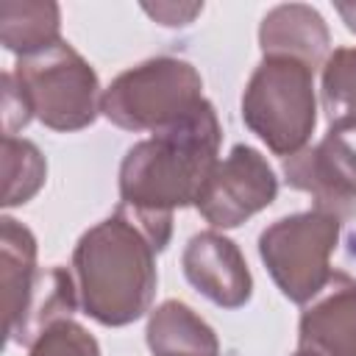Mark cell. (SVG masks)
Listing matches in <instances>:
<instances>
[{"mask_svg":"<svg viewBox=\"0 0 356 356\" xmlns=\"http://www.w3.org/2000/svg\"><path fill=\"white\" fill-rule=\"evenodd\" d=\"M203 81L181 58H150L131 67L100 97V111L125 131H164L203 103Z\"/></svg>","mask_w":356,"mask_h":356,"instance_id":"277c9868","label":"cell"},{"mask_svg":"<svg viewBox=\"0 0 356 356\" xmlns=\"http://www.w3.org/2000/svg\"><path fill=\"white\" fill-rule=\"evenodd\" d=\"M78 300V286L64 267L39 270L19 317L6 328L8 339L17 345H33L50 325L67 320L75 312Z\"/></svg>","mask_w":356,"mask_h":356,"instance_id":"7c38bea8","label":"cell"},{"mask_svg":"<svg viewBox=\"0 0 356 356\" xmlns=\"http://www.w3.org/2000/svg\"><path fill=\"white\" fill-rule=\"evenodd\" d=\"M44 159L33 142L3 136V206L28 203L44 184Z\"/></svg>","mask_w":356,"mask_h":356,"instance_id":"2e32d148","label":"cell"},{"mask_svg":"<svg viewBox=\"0 0 356 356\" xmlns=\"http://www.w3.org/2000/svg\"><path fill=\"white\" fill-rule=\"evenodd\" d=\"M323 108L337 125H356V47H337L323 67Z\"/></svg>","mask_w":356,"mask_h":356,"instance_id":"e0dca14e","label":"cell"},{"mask_svg":"<svg viewBox=\"0 0 356 356\" xmlns=\"http://www.w3.org/2000/svg\"><path fill=\"white\" fill-rule=\"evenodd\" d=\"M33 117L31 103L11 72L3 75V136H14V131L25 128Z\"/></svg>","mask_w":356,"mask_h":356,"instance_id":"d6986e66","label":"cell"},{"mask_svg":"<svg viewBox=\"0 0 356 356\" xmlns=\"http://www.w3.org/2000/svg\"><path fill=\"white\" fill-rule=\"evenodd\" d=\"M264 58H295L312 72L325 61L328 53V28L323 17L303 3L275 6L259 31Z\"/></svg>","mask_w":356,"mask_h":356,"instance_id":"8fae6325","label":"cell"},{"mask_svg":"<svg viewBox=\"0 0 356 356\" xmlns=\"http://www.w3.org/2000/svg\"><path fill=\"white\" fill-rule=\"evenodd\" d=\"M0 39L19 56L39 53L58 42V6L56 3H0Z\"/></svg>","mask_w":356,"mask_h":356,"instance_id":"9a60e30c","label":"cell"},{"mask_svg":"<svg viewBox=\"0 0 356 356\" xmlns=\"http://www.w3.org/2000/svg\"><path fill=\"white\" fill-rule=\"evenodd\" d=\"M337 239L339 220L314 209L273 222L259 236V253L278 289L292 303H309L334 275L328 259Z\"/></svg>","mask_w":356,"mask_h":356,"instance_id":"8992f818","label":"cell"},{"mask_svg":"<svg viewBox=\"0 0 356 356\" xmlns=\"http://www.w3.org/2000/svg\"><path fill=\"white\" fill-rule=\"evenodd\" d=\"M186 281L222 309H239L250 298V273L239 248L217 231H200L189 239L184 256Z\"/></svg>","mask_w":356,"mask_h":356,"instance_id":"9c48e42d","label":"cell"},{"mask_svg":"<svg viewBox=\"0 0 356 356\" xmlns=\"http://www.w3.org/2000/svg\"><path fill=\"white\" fill-rule=\"evenodd\" d=\"M11 75L25 92L31 111L53 131L86 128L100 111L95 70L61 39L39 53L19 56Z\"/></svg>","mask_w":356,"mask_h":356,"instance_id":"5b68a950","label":"cell"},{"mask_svg":"<svg viewBox=\"0 0 356 356\" xmlns=\"http://www.w3.org/2000/svg\"><path fill=\"white\" fill-rule=\"evenodd\" d=\"M278 181L264 156L236 145L209 172L195 206L214 228H234L275 200Z\"/></svg>","mask_w":356,"mask_h":356,"instance_id":"ba28073f","label":"cell"},{"mask_svg":"<svg viewBox=\"0 0 356 356\" xmlns=\"http://www.w3.org/2000/svg\"><path fill=\"white\" fill-rule=\"evenodd\" d=\"M242 120L275 156L303 150L317 120L312 70L295 58H264L245 86Z\"/></svg>","mask_w":356,"mask_h":356,"instance_id":"3957f363","label":"cell"},{"mask_svg":"<svg viewBox=\"0 0 356 356\" xmlns=\"http://www.w3.org/2000/svg\"><path fill=\"white\" fill-rule=\"evenodd\" d=\"M298 350L314 356H356V281L334 273L300 317Z\"/></svg>","mask_w":356,"mask_h":356,"instance_id":"30bf717a","label":"cell"},{"mask_svg":"<svg viewBox=\"0 0 356 356\" xmlns=\"http://www.w3.org/2000/svg\"><path fill=\"white\" fill-rule=\"evenodd\" d=\"M295 356H314V353H306V350H298Z\"/></svg>","mask_w":356,"mask_h":356,"instance_id":"7402d4cb","label":"cell"},{"mask_svg":"<svg viewBox=\"0 0 356 356\" xmlns=\"http://www.w3.org/2000/svg\"><path fill=\"white\" fill-rule=\"evenodd\" d=\"M337 14L345 19L348 31L356 33V3H337Z\"/></svg>","mask_w":356,"mask_h":356,"instance_id":"44dd1931","label":"cell"},{"mask_svg":"<svg viewBox=\"0 0 356 356\" xmlns=\"http://www.w3.org/2000/svg\"><path fill=\"white\" fill-rule=\"evenodd\" d=\"M220 122L209 100L181 122L134 145L120 167L122 203L142 214H172L195 203L217 164Z\"/></svg>","mask_w":356,"mask_h":356,"instance_id":"6da1fadb","label":"cell"},{"mask_svg":"<svg viewBox=\"0 0 356 356\" xmlns=\"http://www.w3.org/2000/svg\"><path fill=\"white\" fill-rule=\"evenodd\" d=\"M284 178L292 189L309 192L314 209L339 222L356 217V125L328 128L320 145L284 159Z\"/></svg>","mask_w":356,"mask_h":356,"instance_id":"52a82bcc","label":"cell"},{"mask_svg":"<svg viewBox=\"0 0 356 356\" xmlns=\"http://www.w3.org/2000/svg\"><path fill=\"white\" fill-rule=\"evenodd\" d=\"M145 11L161 22V25H186L192 22L195 14L203 11L200 3H192V6H175V3H156V6H145Z\"/></svg>","mask_w":356,"mask_h":356,"instance_id":"ffe728a7","label":"cell"},{"mask_svg":"<svg viewBox=\"0 0 356 356\" xmlns=\"http://www.w3.org/2000/svg\"><path fill=\"white\" fill-rule=\"evenodd\" d=\"M36 239L11 217L0 225V281H3V314L6 328L19 317L33 281H36Z\"/></svg>","mask_w":356,"mask_h":356,"instance_id":"5bb4252c","label":"cell"},{"mask_svg":"<svg viewBox=\"0 0 356 356\" xmlns=\"http://www.w3.org/2000/svg\"><path fill=\"white\" fill-rule=\"evenodd\" d=\"M156 253L134 217L117 206L114 217L86 231L72 253L83 312L103 325L142 317L156 292Z\"/></svg>","mask_w":356,"mask_h":356,"instance_id":"7a4b0ae2","label":"cell"},{"mask_svg":"<svg viewBox=\"0 0 356 356\" xmlns=\"http://www.w3.org/2000/svg\"><path fill=\"white\" fill-rule=\"evenodd\" d=\"M147 345L153 356H220L214 331L178 300H167L150 314Z\"/></svg>","mask_w":356,"mask_h":356,"instance_id":"4fadbf2b","label":"cell"},{"mask_svg":"<svg viewBox=\"0 0 356 356\" xmlns=\"http://www.w3.org/2000/svg\"><path fill=\"white\" fill-rule=\"evenodd\" d=\"M31 356H100V350L78 323L61 320L31 345Z\"/></svg>","mask_w":356,"mask_h":356,"instance_id":"ac0fdd59","label":"cell"}]
</instances>
